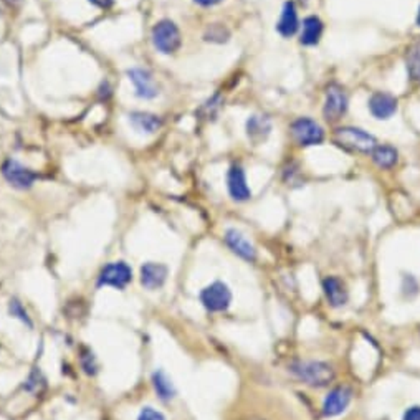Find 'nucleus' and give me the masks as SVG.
<instances>
[{"label": "nucleus", "instance_id": "nucleus-6", "mask_svg": "<svg viewBox=\"0 0 420 420\" xmlns=\"http://www.w3.org/2000/svg\"><path fill=\"white\" fill-rule=\"evenodd\" d=\"M292 135L299 146H318L325 141V129L311 118H298L292 123Z\"/></svg>", "mask_w": 420, "mask_h": 420}, {"label": "nucleus", "instance_id": "nucleus-33", "mask_svg": "<svg viewBox=\"0 0 420 420\" xmlns=\"http://www.w3.org/2000/svg\"><path fill=\"white\" fill-rule=\"evenodd\" d=\"M417 25L420 27V8H419V13H417Z\"/></svg>", "mask_w": 420, "mask_h": 420}, {"label": "nucleus", "instance_id": "nucleus-15", "mask_svg": "<svg viewBox=\"0 0 420 420\" xmlns=\"http://www.w3.org/2000/svg\"><path fill=\"white\" fill-rule=\"evenodd\" d=\"M168 280V266L163 263L147 262L141 266V285L147 290H158Z\"/></svg>", "mask_w": 420, "mask_h": 420}, {"label": "nucleus", "instance_id": "nucleus-26", "mask_svg": "<svg viewBox=\"0 0 420 420\" xmlns=\"http://www.w3.org/2000/svg\"><path fill=\"white\" fill-rule=\"evenodd\" d=\"M81 367L88 376H95L98 372V361H96L95 354L90 349L81 351Z\"/></svg>", "mask_w": 420, "mask_h": 420}, {"label": "nucleus", "instance_id": "nucleus-22", "mask_svg": "<svg viewBox=\"0 0 420 420\" xmlns=\"http://www.w3.org/2000/svg\"><path fill=\"white\" fill-rule=\"evenodd\" d=\"M405 63H407L410 80L420 85V39L409 47L407 55H405Z\"/></svg>", "mask_w": 420, "mask_h": 420}, {"label": "nucleus", "instance_id": "nucleus-31", "mask_svg": "<svg viewBox=\"0 0 420 420\" xmlns=\"http://www.w3.org/2000/svg\"><path fill=\"white\" fill-rule=\"evenodd\" d=\"M194 2L198 4V6H202V7H214V6H217V4L222 2V0H194Z\"/></svg>", "mask_w": 420, "mask_h": 420}, {"label": "nucleus", "instance_id": "nucleus-24", "mask_svg": "<svg viewBox=\"0 0 420 420\" xmlns=\"http://www.w3.org/2000/svg\"><path fill=\"white\" fill-rule=\"evenodd\" d=\"M204 39L205 41H212V43H225L230 39V32L222 24H214L205 30Z\"/></svg>", "mask_w": 420, "mask_h": 420}, {"label": "nucleus", "instance_id": "nucleus-3", "mask_svg": "<svg viewBox=\"0 0 420 420\" xmlns=\"http://www.w3.org/2000/svg\"><path fill=\"white\" fill-rule=\"evenodd\" d=\"M152 43L158 52L164 55L175 53L181 47V32L172 20H161L152 29Z\"/></svg>", "mask_w": 420, "mask_h": 420}, {"label": "nucleus", "instance_id": "nucleus-11", "mask_svg": "<svg viewBox=\"0 0 420 420\" xmlns=\"http://www.w3.org/2000/svg\"><path fill=\"white\" fill-rule=\"evenodd\" d=\"M225 243H227L230 250H232L235 255H238L240 258L247 262H255L257 260V248L253 247V243L248 240L245 235H243L240 230L237 229H229L225 232Z\"/></svg>", "mask_w": 420, "mask_h": 420}, {"label": "nucleus", "instance_id": "nucleus-29", "mask_svg": "<svg viewBox=\"0 0 420 420\" xmlns=\"http://www.w3.org/2000/svg\"><path fill=\"white\" fill-rule=\"evenodd\" d=\"M402 420H420V405H414L405 410Z\"/></svg>", "mask_w": 420, "mask_h": 420}, {"label": "nucleus", "instance_id": "nucleus-2", "mask_svg": "<svg viewBox=\"0 0 420 420\" xmlns=\"http://www.w3.org/2000/svg\"><path fill=\"white\" fill-rule=\"evenodd\" d=\"M333 140L343 149L351 152H363V154H371L374 147L377 146V140L371 133L354 126L338 128L334 131Z\"/></svg>", "mask_w": 420, "mask_h": 420}, {"label": "nucleus", "instance_id": "nucleus-12", "mask_svg": "<svg viewBox=\"0 0 420 420\" xmlns=\"http://www.w3.org/2000/svg\"><path fill=\"white\" fill-rule=\"evenodd\" d=\"M227 187L229 194L233 201L245 202L252 197V191L247 184L245 172H243L242 165L233 164L227 174Z\"/></svg>", "mask_w": 420, "mask_h": 420}, {"label": "nucleus", "instance_id": "nucleus-28", "mask_svg": "<svg viewBox=\"0 0 420 420\" xmlns=\"http://www.w3.org/2000/svg\"><path fill=\"white\" fill-rule=\"evenodd\" d=\"M41 382H43V379H41V376H40V371L39 372H32V376H30V379L27 381V384H25V389L27 391H36L39 389V386L41 384Z\"/></svg>", "mask_w": 420, "mask_h": 420}, {"label": "nucleus", "instance_id": "nucleus-32", "mask_svg": "<svg viewBox=\"0 0 420 420\" xmlns=\"http://www.w3.org/2000/svg\"><path fill=\"white\" fill-rule=\"evenodd\" d=\"M4 2H6L7 6H11V7H17V6H20L24 0H4Z\"/></svg>", "mask_w": 420, "mask_h": 420}, {"label": "nucleus", "instance_id": "nucleus-13", "mask_svg": "<svg viewBox=\"0 0 420 420\" xmlns=\"http://www.w3.org/2000/svg\"><path fill=\"white\" fill-rule=\"evenodd\" d=\"M369 111L376 119H389L397 111V98L384 91H377L369 98Z\"/></svg>", "mask_w": 420, "mask_h": 420}, {"label": "nucleus", "instance_id": "nucleus-7", "mask_svg": "<svg viewBox=\"0 0 420 420\" xmlns=\"http://www.w3.org/2000/svg\"><path fill=\"white\" fill-rule=\"evenodd\" d=\"M133 280V270L129 269L128 263L124 262H113L108 263L98 276L96 286H111L116 290H124L126 286L131 283Z\"/></svg>", "mask_w": 420, "mask_h": 420}, {"label": "nucleus", "instance_id": "nucleus-10", "mask_svg": "<svg viewBox=\"0 0 420 420\" xmlns=\"http://www.w3.org/2000/svg\"><path fill=\"white\" fill-rule=\"evenodd\" d=\"M128 76L133 81V85H135L137 98L152 100L159 95L154 78L144 68H131V70H128Z\"/></svg>", "mask_w": 420, "mask_h": 420}, {"label": "nucleus", "instance_id": "nucleus-17", "mask_svg": "<svg viewBox=\"0 0 420 420\" xmlns=\"http://www.w3.org/2000/svg\"><path fill=\"white\" fill-rule=\"evenodd\" d=\"M299 29V18H298V11L294 2H286L283 6V11H281L280 20L276 24V30H278L280 35L283 36H293L297 34Z\"/></svg>", "mask_w": 420, "mask_h": 420}, {"label": "nucleus", "instance_id": "nucleus-8", "mask_svg": "<svg viewBox=\"0 0 420 420\" xmlns=\"http://www.w3.org/2000/svg\"><path fill=\"white\" fill-rule=\"evenodd\" d=\"M353 400V391L348 386H338L327 392L325 400H323V415L327 419L338 417L349 407Z\"/></svg>", "mask_w": 420, "mask_h": 420}, {"label": "nucleus", "instance_id": "nucleus-23", "mask_svg": "<svg viewBox=\"0 0 420 420\" xmlns=\"http://www.w3.org/2000/svg\"><path fill=\"white\" fill-rule=\"evenodd\" d=\"M220 104H222V96L214 95L212 98L207 100L201 108H198L197 114L204 119H214L217 116V113H219Z\"/></svg>", "mask_w": 420, "mask_h": 420}, {"label": "nucleus", "instance_id": "nucleus-30", "mask_svg": "<svg viewBox=\"0 0 420 420\" xmlns=\"http://www.w3.org/2000/svg\"><path fill=\"white\" fill-rule=\"evenodd\" d=\"M90 4H93L98 8H109L114 4V0H88Z\"/></svg>", "mask_w": 420, "mask_h": 420}, {"label": "nucleus", "instance_id": "nucleus-4", "mask_svg": "<svg viewBox=\"0 0 420 420\" xmlns=\"http://www.w3.org/2000/svg\"><path fill=\"white\" fill-rule=\"evenodd\" d=\"M349 106V98L348 93L344 91V88L338 85V83H331L326 88V98H325V106H323V116L326 121L336 123L344 116L348 111Z\"/></svg>", "mask_w": 420, "mask_h": 420}, {"label": "nucleus", "instance_id": "nucleus-27", "mask_svg": "<svg viewBox=\"0 0 420 420\" xmlns=\"http://www.w3.org/2000/svg\"><path fill=\"white\" fill-rule=\"evenodd\" d=\"M137 420H165V417L159 412V410H156L152 407H144L141 410Z\"/></svg>", "mask_w": 420, "mask_h": 420}, {"label": "nucleus", "instance_id": "nucleus-1", "mask_svg": "<svg viewBox=\"0 0 420 420\" xmlns=\"http://www.w3.org/2000/svg\"><path fill=\"white\" fill-rule=\"evenodd\" d=\"M288 371L302 381L303 384L311 387H326L334 381L336 371L333 366L323 361H297L288 364Z\"/></svg>", "mask_w": 420, "mask_h": 420}, {"label": "nucleus", "instance_id": "nucleus-19", "mask_svg": "<svg viewBox=\"0 0 420 420\" xmlns=\"http://www.w3.org/2000/svg\"><path fill=\"white\" fill-rule=\"evenodd\" d=\"M129 123L133 124L136 131L146 133V135H154L163 126V121H161L159 116L144 111H135L129 114Z\"/></svg>", "mask_w": 420, "mask_h": 420}, {"label": "nucleus", "instance_id": "nucleus-9", "mask_svg": "<svg viewBox=\"0 0 420 420\" xmlns=\"http://www.w3.org/2000/svg\"><path fill=\"white\" fill-rule=\"evenodd\" d=\"M2 175L11 186L15 189H22V191L34 186L36 179V174L34 170H30L29 168H25V165H22L13 159H7L6 163L2 164Z\"/></svg>", "mask_w": 420, "mask_h": 420}, {"label": "nucleus", "instance_id": "nucleus-21", "mask_svg": "<svg viewBox=\"0 0 420 420\" xmlns=\"http://www.w3.org/2000/svg\"><path fill=\"white\" fill-rule=\"evenodd\" d=\"M152 387H154L156 394L159 395V399H163V400L174 399L175 394H177L172 381H170L163 371H156L154 374H152Z\"/></svg>", "mask_w": 420, "mask_h": 420}, {"label": "nucleus", "instance_id": "nucleus-20", "mask_svg": "<svg viewBox=\"0 0 420 420\" xmlns=\"http://www.w3.org/2000/svg\"><path fill=\"white\" fill-rule=\"evenodd\" d=\"M371 159L379 169L389 170L399 163V152L389 144H377L371 152Z\"/></svg>", "mask_w": 420, "mask_h": 420}, {"label": "nucleus", "instance_id": "nucleus-5", "mask_svg": "<svg viewBox=\"0 0 420 420\" xmlns=\"http://www.w3.org/2000/svg\"><path fill=\"white\" fill-rule=\"evenodd\" d=\"M201 303L210 313L227 311L232 304V292L224 281H214L201 292Z\"/></svg>", "mask_w": 420, "mask_h": 420}, {"label": "nucleus", "instance_id": "nucleus-25", "mask_svg": "<svg viewBox=\"0 0 420 420\" xmlns=\"http://www.w3.org/2000/svg\"><path fill=\"white\" fill-rule=\"evenodd\" d=\"M8 315H11L12 318H17V320H20L24 325H27L29 327H34V323H32L29 313H27V309L24 308V304H22L15 298H12L11 302H8Z\"/></svg>", "mask_w": 420, "mask_h": 420}, {"label": "nucleus", "instance_id": "nucleus-18", "mask_svg": "<svg viewBox=\"0 0 420 420\" xmlns=\"http://www.w3.org/2000/svg\"><path fill=\"white\" fill-rule=\"evenodd\" d=\"M323 30H325V25H323L320 17H315V15L306 17L303 20L299 41H302V45H306V47L318 45L323 36Z\"/></svg>", "mask_w": 420, "mask_h": 420}, {"label": "nucleus", "instance_id": "nucleus-14", "mask_svg": "<svg viewBox=\"0 0 420 420\" xmlns=\"http://www.w3.org/2000/svg\"><path fill=\"white\" fill-rule=\"evenodd\" d=\"M323 293L333 308L344 306L349 299L348 288H346L344 281L338 276H326L323 280Z\"/></svg>", "mask_w": 420, "mask_h": 420}, {"label": "nucleus", "instance_id": "nucleus-16", "mask_svg": "<svg viewBox=\"0 0 420 420\" xmlns=\"http://www.w3.org/2000/svg\"><path fill=\"white\" fill-rule=\"evenodd\" d=\"M271 133V119L266 114H252L247 119V136L253 144H262Z\"/></svg>", "mask_w": 420, "mask_h": 420}]
</instances>
